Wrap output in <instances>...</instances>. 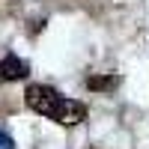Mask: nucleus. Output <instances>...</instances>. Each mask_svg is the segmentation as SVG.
I'll use <instances>...</instances> for the list:
<instances>
[{"label":"nucleus","instance_id":"7ed1b4c3","mask_svg":"<svg viewBox=\"0 0 149 149\" xmlns=\"http://www.w3.org/2000/svg\"><path fill=\"white\" fill-rule=\"evenodd\" d=\"M86 86L95 93H107V90H116L119 86V78L116 74H93L90 81H86Z\"/></svg>","mask_w":149,"mask_h":149},{"label":"nucleus","instance_id":"f257e3e1","mask_svg":"<svg viewBox=\"0 0 149 149\" xmlns=\"http://www.w3.org/2000/svg\"><path fill=\"white\" fill-rule=\"evenodd\" d=\"M24 104L30 110H36V113L60 122V125H78V122L86 119V104L84 102L66 98L63 93H57L48 84H30L27 93H24Z\"/></svg>","mask_w":149,"mask_h":149},{"label":"nucleus","instance_id":"f03ea898","mask_svg":"<svg viewBox=\"0 0 149 149\" xmlns=\"http://www.w3.org/2000/svg\"><path fill=\"white\" fill-rule=\"evenodd\" d=\"M27 72H30V66L24 63L21 57H15V54H6L0 60V78L3 81H24Z\"/></svg>","mask_w":149,"mask_h":149},{"label":"nucleus","instance_id":"20e7f679","mask_svg":"<svg viewBox=\"0 0 149 149\" xmlns=\"http://www.w3.org/2000/svg\"><path fill=\"white\" fill-rule=\"evenodd\" d=\"M0 149H15V140H12V134L0 131Z\"/></svg>","mask_w":149,"mask_h":149}]
</instances>
